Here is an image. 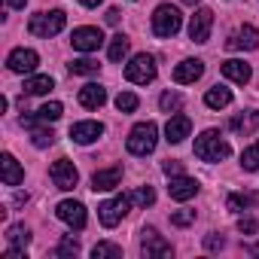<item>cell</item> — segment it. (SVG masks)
I'll return each instance as SVG.
<instances>
[{"mask_svg": "<svg viewBox=\"0 0 259 259\" xmlns=\"http://www.w3.org/2000/svg\"><path fill=\"white\" fill-rule=\"evenodd\" d=\"M49 177H52V183L58 186V189H73L76 186V180H79V171H76V165L73 162H67V159H58V162H52V168H49Z\"/></svg>", "mask_w": 259, "mask_h": 259, "instance_id": "cell-7", "label": "cell"}, {"mask_svg": "<svg viewBox=\"0 0 259 259\" xmlns=\"http://www.w3.org/2000/svg\"><path fill=\"white\" fill-rule=\"evenodd\" d=\"M238 229H241L244 235H256V232H259V223H256L253 217H244V220H238Z\"/></svg>", "mask_w": 259, "mask_h": 259, "instance_id": "cell-38", "label": "cell"}, {"mask_svg": "<svg viewBox=\"0 0 259 259\" xmlns=\"http://www.w3.org/2000/svg\"><path fill=\"white\" fill-rule=\"evenodd\" d=\"M37 64H40V55H37L34 49H16V52H10V58H7V67H10L13 73H34Z\"/></svg>", "mask_w": 259, "mask_h": 259, "instance_id": "cell-11", "label": "cell"}, {"mask_svg": "<svg viewBox=\"0 0 259 259\" xmlns=\"http://www.w3.org/2000/svg\"><path fill=\"white\" fill-rule=\"evenodd\" d=\"M107 55H110V61H122V58L128 55V37H125V34H116V37L110 40Z\"/></svg>", "mask_w": 259, "mask_h": 259, "instance_id": "cell-26", "label": "cell"}, {"mask_svg": "<svg viewBox=\"0 0 259 259\" xmlns=\"http://www.w3.org/2000/svg\"><path fill=\"white\" fill-rule=\"evenodd\" d=\"M70 43L76 52H98L104 46V34H101V28H76Z\"/></svg>", "mask_w": 259, "mask_h": 259, "instance_id": "cell-10", "label": "cell"}, {"mask_svg": "<svg viewBox=\"0 0 259 259\" xmlns=\"http://www.w3.org/2000/svg\"><path fill=\"white\" fill-rule=\"evenodd\" d=\"M256 46H259V31L253 25H244L226 40V49H256Z\"/></svg>", "mask_w": 259, "mask_h": 259, "instance_id": "cell-18", "label": "cell"}, {"mask_svg": "<svg viewBox=\"0 0 259 259\" xmlns=\"http://www.w3.org/2000/svg\"><path fill=\"white\" fill-rule=\"evenodd\" d=\"M229 210H244V207H253V204H259V192H235V195H229Z\"/></svg>", "mask_w": 259, "mask_h": 259, "instance_id": "cell-24", "label": "cell"}, {"mask_svg": "<svg viewBox=\"0 0 259 259\" xmlns=\"http://www.w3.org/2000/svg\"><path fill=\"white\" fill-rule=\"evenodd\" d=\"M0 177H4L7 186H19L25 180V171H22V165L16 162L13 153H4V159H0Z\"/></svg>", "mask_w": 259, "mask_h": 259, "instance_id": "cell-19", "label": "cell"}, {"mask_svg": "<svg viewBox=\"0 0 259 259\" xmlns=\"http://www.w3.org/2000/svg\"><path fill=\"white\" fill-rule=\"evenodd\" d=\"M55 253H58V256H76V253H79V241H76L73 235H64Z\"/></svg>", "mask_w": 259, "mask_h": 259, "instance_id": "cell-34", "label": "cell"}, {"mask_svg": "<svg viewBox=\"0 0 259 259\" xmlns=\"http://www.w3.org/2000/svg\"><path fill=\"white\" fill-rule=\"evenodd\" d=\"M171 223L174 226H189V223H195V210H177V213H171Z\"/></svg>", "mask_w": 259, "mask_h": 259, "instance_id": "cell-37", "label": "cell"}, {"mask_svg": "<svg viewBox=\"0 0 259 259\" xmlns=\"http://www.w3.org/2000/svg\"><path fill=\"white\" fill-rule=\"evenodd\" d=\"M64 25H67V16H64L61 10H52V13H37V16H31L28 31H31L34 37L49 40V37L61 34V31H64Z\"/></svg>", "mask_w": 259, "mask_h": 259, "instance_id": "cell-3", "label": "cell"}, {"mask_svg": "<svg viewBox=\"0 0 259 259\" xmlns=\"http://www.w3.org/2000/svg\"><path fill=\"white\" fill-rule=\"evenodd\" d=\"M31 141H34V147H52L55 144V135H52V128H34Z\"/></svg>", "mask_w": 259, "mask_h": 259, "instance_id": "cell-33", "label": "cell"}, {"mask_svg": "<svg viewBox=\"0 0 259 259\" xmlns=\"http://www.w3.org/2000/svg\"><path fill=\"white\" fill-rule=\"evenodd\" d=\"M253 253H259V244H256V247H253Z\"/></svg>", "mask_w": 259, "mask_h": 259, "instance_id": "cell-45", "label": "cell"}, {"mask_svg": "<svg viewBox=\"0 0 259 259\" xmlns=\"http://www.w3.org/2000/svg\"><path fill=\"white\" fill-rule=\"evenodd\" d=\"M168 195L174 198V201H189V198H195L198 195V180H192V177H171V183H168Z\"/></svg>", "mask_w": 259, "mask_h": 259, "instance_id": "cell-13", "label": "cell"}, {"mask_svg": "<svg viewBox=\"0 0 259 259\" xmlns=\"http://www.w3.org/2000/svg\"><path fill=\"white\" fill-rule=\"evenodd\" d=\"M122 180V165H113V168H104V171H95L92 174V189L95 192H110L116 189Z\"/></svg>", "mask_w": 259, "mask_h": 259, "instance_id": "cell-14", "label": "cell"}, {"mask_svg": "<svg viewBox=\"0 0 259 259\" xmlns=\"http://www.w3.org/2000/svg\"><path fill=\"white\" fill-rule=\"evenodd\" d=\"M82 7H98V4H104V0H79Z\"/></svg>", "mask_w": 259, "mask_h": 259, "instance_id": "cell-43", "label": "cell"}, {"mask_svg": "<svg viewBox=\"0 0 259 259\" xmlns=\"http://www.w3.org/2000/svg\"><path fill=\"white\" fill-rule=\"evenodd\" d=\"M61 113H64V107L58 101H49L37 110V122H55V119H61Z\"/></svg>", "mask_w": 259, "mask_h": 259, "instance_id": "cell-28", "label": "cell"}, {"mask_svg": "<svg viewBox=\"0 0 259 259\" xmlns=\"http://www.w3.org/2000/svg\"><path fill=\"white\" fill-rule=\"evenodd\" d=\"M138 104H141V101H138V95H132V92H119V95H116V110H119V113H135Z\"/></svg>", "mask_w": 259, "mask_h": 259, "instance_id": "cell-31", "label": "cell"}, {"mask_svg": "<svg viewBox=\"0 0 259 259\" xmlns=\"http://www.w3.org/2000/svg\"><path fill=\"white\" fill-rule=\"evenodd\" d=\"M180 104H183V98H180L177 92H165V95L159 98V107H162L165 113H171V110H180Z\"/></svg>", "mask_w": 259, "mask_h": 259, "instance_id": "cell-35", "label": "cell"}, {"mask_svg": "<svg viewBox=\"0 0 259 259\" xmlns=\"http://www.w3.org/2000/svg\"><path fill=\"white\" fill-rule=\"evenodd\" d=\"M210 28H213V13H210L207 7L195 10V16L189 19V40H192V43H207Z\"/></svg>", "mask_w": 259, "mask_h": 259, "instance_id": "cell-8", "label": "cell"}, {"mask_svg": "<svg viewBox=\"0 0 259 259\" xmlns=\"http://www.w3.org/2000/svg\"><path fill=\"white\" fill-rule=\"evenodd\" d=\"M183 4H189V7H195V4H198V0H183Z\"/></svg>", "mask_w": 259, "mask_h": 259, "instance_id": "cell-44", "label": "cell"}, {"mask_svg": "<svg viewBox=\"0 0 259 259\" xmlns=\"http://www.w3.org/2000/svg\"><path fill=\"white\" fill-rule=\"evenodd\" d=\"M107 22L116 25V22H119V10H110V13H107Z\"/></svg>", "mask_w": 259, "mask_h": 259, "instance_id": "cell-42", "label": "cell"}, {"mask_svg": "<svg viewBox=\"0 0 259 259\" xmlns=\"http://www.w3.org/2000/svg\"><path fill=\"white\" fill-rule=\"evenodd\" d=\"M156 141H159V125L156 122H138L128 135V153L132 156H150L156 150Z\"/></svg>", "mask_w": 259, "mask_h": 259, "instance_id": "cell-2", "label": "cell"}, {"mask_svg": "<svg viewBox=\"0 0 259 259\" xmlns=\"http://www.w3.org/2000/svg\"><path fill=\"white\" fill-rule=\"evenodd\" d=\"M104 101H107V89H104V85L89 82V85H82V89H79V104H82V107L98 110V107H104Z\"/></svg>", "mask_w": 259, "mask_h": 259, "instance_id": "cell-20", "label": "cell"}, {"mask_svg": "<svg viewBox=\"0 0 259 259\" xmlns=\"http://www.w3.org/2000/svg\"><path fill=\"white\" fill-rule=\"evenodd\" d=\"M70 67V73H76V76H92V73H98V61H92V58H76V61H70L67 64Z\"/></svg>", "mask_w": 259, "mask_h": 259, "instance_id": "cell-27", "label": "cell"}, {"mask_svg": "<svg viewBox=\"0 0 259 259\" xmlns=\"http://www.w3.org/2000/svg\"><path fill=\"white\" fill-rule=\"evenodd\" d=\"M141 250H144V256L147 259H165V256H171L174 253V247L156 232V229H144V241H141Z\"/></svg>", "mask_w": 259, "mask_h": 259, "instance_id": "cell-9", "label": "cell"}, {"mask_svg": "<svg viewBox=\"0 0 259 259\" xmlns=\"http://www.w3.org/2000/svg\"><path fill=\"white\" fill-rule=\"evenodd\" d=\"M204 104H207L210 110H223V107H229V104H232V92H229L226 85H213V89H207Z\"/></svg>", "mask_w": 259, "mask_h": 259, "instance_id": "cell-23", "label": "cell"}, {"mask_svg": "<svg viewBox=\"0 0 259 259\" xmlns=\"http://www.w3.org/2000/svg\"><path fill=\"white\" fill-rule=\"evenodd\" d=\"M180 28H183V16H180L177 7L162 4V7L153 13V34H156V37H174Z\"/></svg>", "mask_w": 259, "mask_h": 259, "instance_id": "cell-4", "label": "cell"}, {"mask_svg": "<svg viewBox=\"0 0 259 259\" xmlns=\"http://www.w3.org/2000/svg\"><path fill=\"white\" fill-rule=\"evenodd\" d=\"M128 207H132V195H116V198H110V201H104L98 207V220L107 229H113L116 223H122V217L128 213Z\"/></svg>", "mask_w": 259, "mask_h": 259, "instance_id": "cell-6", "label": "cell"}, {"mask_svg": "<svg viewBox=\"0 0 259 259\" xmlns=\"http://www.w3.org/2000/svg\"><path fill=\"white\" fill-rule=\"evenodd\" d=\"M229 153H232V147H229V141L217 132V128H207L204 135L195 138V156L201 162H223Z\"/></svg>", "mask_w": 259, "mask_h": 259, "instance_id": "cell-1", "label": "cell"}, {"mask_svg": "<svg viewBox=\"0 0 259 259\" xmlns=\"http://www.w3.org/2000/svg\"><path fill=\"white\" fill-rule=\"evenodd\" d=\"M25 4H28V0H7L10 10H25Z\"/></svg>", "mask_w": 259, "mask_h": 259, "instance_id": "cell-41", "label": "cell"}, {"mask_svg": "<svg viewBox=\"0 0 259 259\" xmlns=\"http://www.w3.org/2000/svg\"><path fill=\"white\" fill-rule=\"evenodd\" d=\"M162 171H165L168 177H180V174H183V165H180L177 159H168V162L162 165Z\"/></svg>", "mask_w": 259, "mask_h": 259, "instance_id": "cell-39", "label": "cell"}, {"mask_svg": "<svg viewBox=\"0 0 259 259\" xmlns=\"http://www.w3.org/2000/svg\"><path fill=\"white\" fill-rule=\"evenodd\" d=\"M229 128H232V132H238V135H253L256 128H259V110L238 113V116L229 122Z\"/></svg>", "mask_w": 259, "mask_h": 259, "instance_id": "cell-22", "label": "cell"}, {"mask_svg": "<svg viewBox=\"0 0 259 259\" xmlns=\"http://www.w3.org/2000/svg\"><path fill=\"white\" fill-rule=\"evenodd\" d=\"M55 213H58V220L67 223L70 229H76V232L85 229V207H82L79 201H70V198H67V201H61V204L55 207Z\"/></svg>", "mask_w": 259, "mask_h": 259, "instance_id": "cell-12", "label": "cell"}, {"mask_svg": "<svg viewBox=\"0 0 259 259\" xmlns=\"http://www.w3.org/2000/svg\"><path fill=\"white\" fill-rule=\"evenodd\" d=\"M132 201H135V204H141V207H150V204L156 201V192H153V186H141V189L132 195Z\"/></svg>", "mask_w": 259, "mask_h": 259, "instance_id": "cell-36", "label": "cell"}, {"mask_svg": "<svg viewBox=\"0 0 259 259\" xmlns=\"http://www.w3.org/2000/svg\"><path fill=\"white\" fill-rule=\"evenodd\" d=\"M52 76H31L28 82H25V95H46V92H52Z\"/></svg>", "mask_w": 259, "mask_h": 259, "instance_id": "cell-25", "label": "cell"}, {"mask_svg": "<svg viewBox=\"0 0 259 259\" xmlns=\"http://www.w3.org/2000/svg\"><path fill=\"white\" fill-rule=\"evenodd\" d=\"M125 79H128V82H135V85H147V82H153V79H156V58L147 55V52L135 55L132 61L125 64Z\"/></svg>", "mask_w": 259, "mask_h": 259, "instance_id": "cell-5", "label": "cell"}, {"mask_svg": "<svg viewBox=\"0 0 259 259\" xmlns=\"http://www.w3.org/2000/svg\"><path fill=\"white\" fill-rule=\"evenodd\" d=\"M189 132H192L189 116H171L168 125H165V141H168V144H183V141L189 138Z\"/></svg>", "mask_w": 259, "mask_h": 259, "instance_id": "cell-15", "label": "cell"}, {"mask_svg": "<svg viewBox=\"0 0 259 259\" xmlns=\"http://www.w3.org/2000/svg\"><path fill=\"white\" fill-rule=\"evenodd\" d=\"M7 241H10V247H28V244H31V232H28L25 226H10Z\"/></svg>", "mask_w": 259, "mask_h": 259, "instance_id": "cell-29", "label": "cell"}, {"mask_svg": "<svg viewBox=\"0 0 259 259\" xmlns=\"http://www.w3.org/2000/svg\"><path fill=\"white\" fill-rule=\"evenodd\" d=\"M104 135V125L101 122H76V125H70V138L76 141V144H95L98 138Z\"/></svg>", "mask_w": 259, "mask_h": 259, "instance_id": "cell-17", "label": "cell"}, {"mask_svg": "<svg viewBox=\"0 0 259 259\" xmlns=\"http://www.w3.org/2000/svg\"><path fill=\"white\" fill-rule=\"evenodd\" d=\"M241 168L244 171H259V144H253L241 153Z\"/></svg>", "mask_w": 259, "mask_h": 259, "instance_id": "cell-32", "label": "cell"}, {"mask_svg": "<svg viewBox=\"0 0 259 259\" xmlns=\"http://www.w3.org/2000/svg\"><path fill=\"white\" fill-rule=\"evenodd\" d=\"M201 73H204V61H198V58H186V61H180V64L174 67V82L189 85V82H195Z\"/></svg>", "mask_w": 259, "mask_h": 259, "instance_id": "cell-16", "label": "cell"}, {"mask_svg": "<svg viewBox=\"0 0 259 259\" xmlns=\"http://www.w3.org/2000/svg\"><path fill=\"white\" fill-rule=\"evenodd\" d=\"M92 256L95 259H119L122 256V247L119 244H110V241H101V244H95Z\"/></svg>", "mask_w": 259, "mask_h": 259, "instance_id": "cell-30", "label": "cell"}, {"mask_svg": "<svg viewBox=\"0 0 259 259\" xmlns=\"http://www.w3.org/2000/svg\"><path fill=\"white\" fill-rule=\"evenodd\" d=\"M223 76L244 85V82H250L253 70H250V64H244V61H238V58H229V61H223Z\"/></svg>", "mask_w": 259, "mask_h": 259, "instance_id": "cell-21", "label": "cell"}, {"mask_svg": "<svg viewBox=\"0 0 259 259\" xmlns=\"http://www.w3.org/2000/svg\"><path fill=\"white\" fill-rule=\"evenodd\" d=\"M223 244H226V241H223V235H217V232H210V235L204 238V247H207V250H223Z\"/></svg>", "mask_w": 259, "mask_h": 259, "instance_id": "cell-40", "label": "cell"}]
</instances>
